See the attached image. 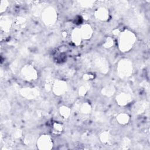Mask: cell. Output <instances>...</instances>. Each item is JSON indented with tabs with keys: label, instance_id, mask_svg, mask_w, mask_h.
<instances>
[{
	"label": "cell",
	"instance_id": "obj_1",
	"mask_svg": "<svg viewBox=\"0 0 150 150\" xmlns=\"http://www.w3.org/2000/svg\"><path fill=\"white\" fill-rule=\"evenodd\" d=\"M135 40L134 34L130 31H125L121 33L120 38V48L121 51L126 52L129 50Z\"/></svg>",
	"mask_w": 150,
	"mask_h": 150
},
{
	"label": "cell",
	"instance_id": "obj_2",
	"mask_svg": "<svg viewBox=\"0 0 150 150\" xmlns=\"http://www.w3.org/2000/svg\"><path fill=\"white\" fill-rule=\"evenodd\" d=\"M118 73L121 77H128L130 76L132 71L131 63L127 60H122L118 65Z\"/></svg>",
	"mask_w": 150,
	"mask_h": 150
},
{
	"label": "cell",
	"instance_id": "obj_3",
	"mask_svg": "<svg viewBox=\"0 0 150 150\" xmlns=\"http://www.w3.org/2000/svg\"><path fill=\"white\" fill-rule=\"evenodd\" d=\"M22 76L26 80H33L37 78V71L33 66L26 65L23 67L21 71Z\"/></svg>",
	"mask_w": 150,
	"mask_h": 150
},
{
	"label": "cell",
	"instance_id": "obj_4",
	"mask_svg": "<svg viewBox=\"0 0 150 150\" xmlns=\"http://www.w3.org/2000/svg\"><path fill=\"white\" fill-rule=\"evenodd\" d=\"M52 140L49 135H42L37 140V146L40 149H50L52 148Z\"/></svg>",
	"mask_w": 150,
	"mask_h": 150
},
{
	"label": "cell",
	"instance_id": "obj_5",
	"mask_svg": "<svg viewBox=\"0 0 150 150\" xmlns=\"http://www.w3.org/2000/svg\"><path fill=\"white\" fill-rule=\"evenodd\" d=\"M57 16L53 9H46L43 15V20L45 24L47 25H52L56 21Z\"/></svg>",
	"mask_w": 150,
	"mask_h": 150
},
{
	"label": "cell",
	"instance_id": "obj_6",
	"mask_svg": "<svg viewBox=\"0 0 150 150\" xmlns=\"http://www.w3.org/2000/svg\"><path fill=\"white\" fill-rule=\"evenodd\" d=\"M67 88V84L63 81H57L53 85V91L57 95L63 94L66 92Z\"/></svg>",
	"mask_w": 150,
	"mask_h": 150
},
{
	"label": "cell",
	"instance_id": "obj_7",
	"mask_svg": "<svg viewBox=\"0 0 150 150\" xmlns=\"http://www.w3.org/2000/svg\"><path fill=\"white\" fill-rule=\"evenodd\" d=\"M80 32L82 39H88L92 35L93 29L90 25L86 24L81 26V29H80Z\"/></svg>",
	"mask_w": 150,
	"mask_h": 150
},
{
	"label": "cell",
	"instance_id": "obj_8",
	"mask_svg": "<svg viewBox=\"0 0 150 150\" xmlns=\"http://www.w3.org/2000/svg\"><path fill=\"white\" fill-rule=\"evenodd\" d=\"M71 39L73 43L76 45H79V44H80L82 38L79 29H76L72 31Z\"/></svg>",
	"mask_w": 150,
	"mask_h": 150
},
{
	"label": "cell",
	"instance_id": "obj_9",
	"mask_svg": "<svg viewBox=\"0 0 150 150\" xmlns=\"http://www.w3.org/2000/svg\"><path fill=\"white\" fill-rule=\"evenodd\" d=\"M96 15L97 18L101 21H105L108 18V11L103 8H101L98 9L96 13Z\"/></svg>",
	"mask_w": 150,
	"mask_h": 150
},
{
	"label": "cell",
	"instance_id": "obj_10",
	"mask_svg": "<svg viewBox=\"0 0 150 150\" xmlns=\"http://www.w3.org/2000/svg\"><path fill=\"white\" fill-rule=\"evenodd\" d=\"M117 100L118 102V104L121 105H124L127 104V103L128 102L129 98L128 96V94H127V93H120L117 97Z\"/></svg>",
	"mask_w": 150,
	"mask_h": 150
},
{
	"label": "cell",
	"instance_id": "obj_11",
	"mask_svg": "<svg viewBox=\"0 0 150 150\" xmlns=\"http://www.w3.org/2000/svg\"><path fill=\"white\" fill-rule=\"evenodd\" d=\"M117 120H118V122L121 124H125L128 123L129 120V117L127 114H120L117 117Z\"/></svg>",
	"mask_w": 150,
	"mask_h": 150
},
{
	"label": "cell",
	"instance_id": "obj_12",
	"mask_svg": "<svg viewBox=\"0 0 150 150\" xmlns=\"http://www.w3.org/2000/svg\"><path fill=\"white\" fill-rule=\"evenodd\" d=\"M63 131V127L62 125L56 122L53 125V132L55 134H59Z\"/></svg>",
	"mask_w": 150,
	"mask_h": 150
},
{
	"label": "cell",
	"instance_id": "obj_13",
	"mask_svg": "<svg viewBox=\"0 0 150 150\" xmlns=\"http://www.w3.org/2000/svg\"><path fill=\"white\" fill-rule=\"evenodd\" d=\"M60 114L64 117V118H67L70 114V110L67 107L63 106L60 107Z\"/></svg>",
	"mask_w": 150,
	"mask_h": 150
},
{
	"label": "cell",
	"instance_id": "obj_14",
	"mask_svg": "<svg viewBox=\"0 0 150 150\" xmlns=\"http://www.w3.org/2000/svg\"><path fill=\"white\" fill-rule=\"evenodd\" d=\"M90 109H91V108L88 104L85 103L81 107V111L84 114L88 113L90 111Z\"/></svg>",
	"mask_w": 150,
	"mask_h": 150
},
{
	"label": "cell",
	"instance_id": "obj_15",
	"mask_svg": "<svg viewBox=\"0 0 150 150\" xmlns=\"http://www.w3.org/2000/svg\"><path fill=\"white\" fill-rule=\"evenodd\" d=\"M109 139H110V136L108 132H104L101 135V139L103 142L104 143L108 142L109 141Z\"/></svg>",
	"mask_w": 150,
	"mask_h": 150
},
{
	"label": "cell",
	"instance_id": "obj_16",
	"mask_svg": "<svg viewBox=\"0 0 150 150\" xmlns=\"http://www.w3.org/2000/svg\"><path fill=\"white\" fill-rule=\"evenodd\" d=\"M104 45L105 47H110L112 45H113V40L111 38H108Z\"/></svg>",
	"mask_w": 150,
	"mask_h": 150
}]
</instances>
